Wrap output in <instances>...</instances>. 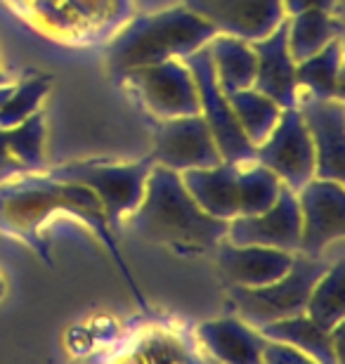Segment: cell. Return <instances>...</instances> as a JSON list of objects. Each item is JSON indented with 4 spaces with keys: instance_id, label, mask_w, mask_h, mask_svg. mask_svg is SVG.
<instances>
[{
    "instance_id": "6da1fadb",
    "label": "cell",
    "mask_w": 345,
    "mask_h": 364,
    "mask_svg": "<svg viewBox=\"0 0 345 364\" xmlns=\"http://www.w3.org/2000/svg\"><path fill=\"white\" fill-rule=\"evenodd\" d=\"M55 210L76 215L90 225L95 235L105 242L114 263L119 265L121 274L126 277L133 294L144 308V298L139 294L133 277H130V270L121 256L119 244L114 242V232L109 228L105 210H102V203L95 192L78 185V182L57 180L53 176H41V173H26V176L0 182V230L31 244L46 263H50V256L48 244L41 239V228Z\"/></svg>"
},
{
    "instance_id": "7a4b0ae2",
    "label": "cell",
    "mask_w": 345,
    "mask_h": 364,
    "mask_svg": "<svg viewBox=\"0 0 345 364\" xmlns=\"http://www.w3.org/2000/svg\"><path fill=\"white\" fill-rule=\"evenodd\" d=\"M130 225L142 239L180 253H206L227 237L230 220L203 210L187 192L178 171L154 164L144 194L130 210Z\"/></svg>"
},
{
    "instance_id": "3957f363",
    "label": "cell",
    "mask_w": 345,
    "mask_h": 364,
    "mask_svg": "<svg viewBox=\"0 0 345 364\" xmlns=\"http://www.w3.org/2000/svg\"><path fill=\"white\" fill-rule=\"evenodd\" d=\"M216 33V26L187 10L185 5L156 14H144L130 21L112 41L107 50V62L116 76H123L126 71L147 67V64L182 60L206 46Z\"/></svg>"
},
{
    "instance_id": "277c9868",
    "label": "cell",
    "mask_w": 345,
    "mask_h": 364,
    "mask_svg": "<svg viewBox=\"0 0 345 364\" xmlns=\"http://www.w3.org/2000/svg\"><path fill=\"white\" fill-rule=\"evenodd\" d=\"M331 260L324 256L296 253L293 265L279 279L262 287H230L232 305L241 319L253 326H262L275 319L303 315L312 287L329 270Z\"/></svg>"
},
{
    "instance_id": "5b68a950",
    "label": "cell",
    "mask_w": 345,
    "mask_h": 364,
    "mask_svg": "<svg viewBox=\"0 0 345 364\" xmlns=\"http://www.w3.org/2000/svg\"><path fill=\"white\" fill-rule=\"evenodd\" d=\"M152 156L142 159L137 164L126 166H107V164H67L50 171V176L57 180L78 182L87 187L102 203L105 218L112 232L119 228V218L130 213L144 194L147 178L152 171Z\"/></svg>"
},
{
    "instance_id": "8992f818",
    "label": "cell",
    "mask_w": 345,
    "mask_h": 364,
    "mask_svg": "<svg viewBox=\"0 0 345 364\" xmlns=\"http://www.w3.org/2000/svg\"><path fill=\"white\" fill-rule=\"evenodd\" d=\"M182 62L187 64L194 76L196 92H199L201 116L208 123L211 135L218 144L223 161H230V164L255 161V147L246 140L244 130H241L237 116H234L230 107V100L220 90L216 74H213L208 43L203 48L194 50L192 55L182 57Z\"/></svg>"
},
{
    "instance_id": "52a82bcc",
    "label": "cell",
    "mask_w": 345,
    "mask_h": 364,
    "mask_svg": "<svg viewBox=\"0 0 345 364\" xmlns=\"http://www.w3.org/2000/svg\"><path fill=\"white\" fill-rule=\"evenodd\" d=\"M123 78L130 81L137 97L156 119H178V116L201 112L194 76L180 60H166L130 69L123 74Z\"/></svg>"
},
{
    "instance_id": "ba28073f",
    "label": "cell",
    "mask_w": 345,
    "mask_h": 364,
    "mask_svg": "<svg viewBox=\"0 0 345 364\" xmlns=\"http://www.w3.org/2000/svg\"><path fill=\"white\" fill-rule=\"evenodd\" d=\"M255 161L272 171L293 192L314 178V149L298 107L282 109L272 133L255 147Z\"/></svg>"
},
{
    "instance_id": "9c48e42d",
    "label": "cell",
    "mask_w": 345,
    "mask_h": 364,
    "mask_svg": "<svg viewBox=\"0 0 345 364\" xmlns=\"http://www.w3.org/2000/svg\"><path fill=\"white\" fill-rule=\"evenodd\" d=\"M300 206V253L324 256L345 235V189L339 180L312 178L296 192Z\"/></svg>"
},
{
    "instance_id": "30bf717a",
    "label": "cell",
    "mask_w": 345,
    "mask_h": 364,
    "mask_svg": "<svg viewBox=\"0 0 345 364\" xmlns=\"http://www.w3.org/2000/svg\"><path fill=\"white\" fill-rule=\"evenodd\" d=\"M152 161L182 173L189 168H211L223 161V156L213 140L206 119L199 112L192 116L156 121Z\"/></svg>"
},
{
    "instance_id": "8fae6325",
    "label": "cell",
    "mask_w": 345,
    "mask_h": 364,
    "mask_svg": "<svg viewBox=\"0 0 345 364\" xmlns=\"http://www.w3.org/2000/svg\"><path fill=\"white\" fill-rule=\"evenodd\" d=\"M227 242L272 246L279 251H300V206L293 189L282 185L275 203L255 215H237L227 228Z\"/></svg>"
},
{
    "instance_id": "7c38bea8",
    "label": "cell",
    "mask_w": 345,
    "mask_h": 364,
    "mask_svg": "<svg viewBox=\"0 0 345 364\" xmlns=\"http://www.w3.org/2000/svg\"><path fill=\"white\" fill-rule=\"evenodd\" d=\"M185 7L216 26L218 33L260 41L286 17L284 0H185Z\"/></svg>"
},
{
    "instance_id": "4fadbf2b",
    "label": "cell",
    "mask_w": 345,
    "mask_h": 364,
    "mask_svg": "<svg viewBox=\"0 0 345 364\" xmlns=\"http://www.w3.org/2000/svg\"><path fill=\"white\" fill-rule=\"evenodd\" d=\"M298 112L314 149V178L339 180L345 176V107L343 100L298 102Z\"/></svg>"
},
{
    "instance_id": "5bb4252c",
    "label": "cell",
    "mask_w": 345,
    "mask_h": 364,
    "mask_svg": "<svg viewBox=\"0 0 345 364\" xmlns=\"http://www.w3.org/2000/svg\"><path fill=\"white\" fill-rule=\"evenodd\" d=\"M213 251L218 256V272L227 287H262L275 282L293 265L296 256L272 246L232 244L227 239H223Z\"/></svg>"
},
{
    "instance_id": "9a60e30c",
    "label": "cell",
    "mask_w": 345,
    "mask_h": 364,
    "mask_svg": "<svg viewBox=\"0 0 345 364\" xmlns=\"http://www.w3.org/2000/svg\"><path fill=\"white\" fill-rule=\"evenodd\" d=\"M286 33H289V21L284 17L272 33L251 43L255 53L253 88L275 100L282 109L298 107L300 97L296 83V62L291 60L289 48H286Z\"/></svg>"
},
{
    "instance_id": "2e32d148",
    "label": "cell",
    "mask_w": 345,
    "mask_h": 364,
    "mask_svg": "<svg viewBox=\"0 0 345 364\" xmlns=\"http://www.w3.org/2000/svg\"><path fill=\"white\" fill-rule=\"evenodd\" d=\"M180 178L208 215L220 220L239 215V164L220 161L211 168H189Z\"/></svg>"
},
{
    "instance_id": "e0dca14e",
    "label": "cell",
    "mask_w": 345,
    "mask_h": 364,
    "mask_svg": "<svg viewBox=\"0 0 345 364\" xmlns=\"http://www.w3.org/2000/svg\"><path fill=\"white\" fill-rule=\"evenodd\" d=\"M196 338L216 360L234 364H260L262 346H265V336L237 317L199 324Z\"/></svg>"
},
{
    "instance_id": "ac0fdd59",
    "label": "cell",
    "mask_w": 345,
    "mask_h": 364,
    "mask_svg": "<svg viewBox=\"0 0 345 364\" xmlns=\"http://www.w3.org/2000/svg\"><path fill=\"white\" fill-rule=\"evenodd\" d=\"M208 53L213 62V74L225 95L253 88L255 78V53L248 41L234 36L216 33L208 41Z\"/></svg>"
},
{
    "instance_id": "d6986e66",
    "label": "cell",
    "mask_w": 345,
    "mask_h": 364,
    "mask_svg": "<svg viewBox=\"0 0 345 364\" xmlns=\"http://www.w3.org/2000/svg\"><path fill=\"white\" fill-rule=\"evenodd\" d=\"M341 62H343V38H336L314 53L307 60L296 64V83L298 92L303 95L300 100H343V76H341Z\"/></svg>"
},
{
    "instance_id": "ffe728a7",
    "label": "cell",
    "mask_w": 345,
    "mask_h": 364,
    "mask_svg": "<svg viewBox=\"0 0 345 364\" xmlns=\"http://www.w3.org/2000/svg\"><path fill=\"white\" fill-rule=\"evenodd\" d=\"M286 48L293 62H303L336 38H343V24L329 10H303L286 17Z\"/></svg>"
},
{
    "instance_id": "44dd1931",
    "label": "cell",
    "mask_w": 345,
    "mask_h": 364,
    "mask_svg": "<svg viewBox=\"0 0 345 364\" xmlns=\"http://www.w3.org/2000/svg\"><path fill=\"white\" fill-rule=\"evenodd\" d=\"M258 331L270 341H282V343L298 348V350L305 353L312 362L339 364L329 331L322 329L319 324H314L305 312L303 315H293V317L267 322V324L258 326Z\"/></svg>"
},
{
    "instance_id": "7402d4cb",
    "label": "cell",
    "mask_w": 345,
    "mask_h": 364,
    "mask_svg": "<svg viewBox=\"0 0 345 364\" xmlns=\"http://www.w3.org/2000/svg\"><path fill=\"white\" fill-rule=\"evenodd\" d=\"M227 100H230V107L234 116H237L241 130H244L246 140L251 142L253 147L265 142L267 135L272 133V128L277 126L279 116H282V107L255 88L230 92Z\"/></svg>"
},
{
    "instance_id": "603a6c76",
    "label": "cell",
    "mask_w": 345,
    "mask_h": 364,
    "mask_svg": "<svg viewBox=\"0 0 345 364\" xmlns=\"http://www.w3.org/2000/svg\"><path fill=\"white\" fill-rule=\"evenodd\" d=\"M307 317L322 329H331L345 319V260L339 258L312 287L307 298Z\"/></svg>"
},
{
    "instance_id": "cb8c5ba5",
    "label": "cell",
    "mask_w": 345,
    "mask_h": 364,
    "mask_svg": "<svg viewBox=\"0 0 345 364\" xmlns=\"http://www.w3.org/2000/svg\"><path fill=\"white\" fill-rule=\"evenodd\" d=\"M282 180L258 161L239 164V215H255L279 196Z\"/></svg>"
},
{
    "instance_id": "d4e9b609",
    "label": "cell",
    "mask_w": 345,
    "mask_h": 364,
    "mask_svg": "<svg viewBox=\"0 0 345 364\" xmlns=\"http://www.w3.org/2000/svg\"><path fill=\"white\" fill-rule=\"evenodd\" d=\"M43 140H46V121H43V114L38 112L10 128V147L14 151V156L26 166L28 173L46 171Z\"/></svg>"
},
{
    "instance_id": "484cf974",
    "label": "cell",
    "mask_w": 345,
    "mask_h": 364,
    "mask_svg": "<svg viewBox=\"0 0 345 364\" xmlns=\"http://www.w3.org/2000/svg\"><path fill=\"white\" fill-rule=\"evenodd\" d=\"M50 81H53L50 76H36L14 85L7 100L0 105V128H12L38 112V105L50 90Z\"/></svg>"
},
{
    "instance_id": "4316f807",
    "label": "cell",
    "mask_w": 345,
    "mask_h": 364,
    "mask_svg": "<svg viewBox=\"0 0 345 364\" xmlns=\"http://www.w3.org/2000/svg\"><path fill=\"white\" fill-rule=\"evenodd\" d=\"M137 360L142 362H187L192 360V355L185 350V346L180 343L178 338L171 336H152L147 338L139 350L135 353Z\"/></svg>"
},
{
    "instance_id": "83f0119b",
    "label": "cell",
    "mask_w": 345,
    "mask_h": 364,
    "mask_svg": "<svg viewBox=\"0 0 345 364\" xmlns=\"http://www.w3.org/2000/svg\"><path fill=\"white\" fill-rule=\"evenodd\" d=\"M26 166L14 156L10 147V128H0V182L26 176Z\"/></svg>"
},
{
    "instance_id": "f1b7e54d",
    "label": "cell",
    "mask_w": 345,
    "mask_h": 364,
    "mask_svg": "<svg viewBox=\"0 0 345 364\" xmlns=\"http://www.w3.org/2000/svg\"><path fill=\"white\" fill-rule=\"evenodd\" d=\"M260 362H267V364H286V362L303 364V362H312V360L307 358L305 353H300L298 348H293V346H289V343H282V341H270V338H265V346H262Z\"/></svg>"
},
{
    "instance_id": "f546056e",
    "label": "cell",
    "mask_w": 345,
    "mask_h": 364,
    "mask_svg": "<svg viewBox=\"0 0 345 364\" xmlns=\"http://www.w3.org/2000/svg\"><path fill=\"white\" fill-rule=\"evenodd\" d=\"M334 7H336V0H284L286 17L298 14L303 10H329V12H331Z\"/></svg>"
},
{
    "instance_id": "4dcf8cb0",
    "label": "cell",
    "mask_w": 345,
    "mask_h": 364,
    "mask_svg": "<svg viewBox=\"0 0 345 364\" xmlns=\"http://www.w3.org/2000/svg\"><path fill=\"white\" fill-rule=\"evenodd\" d=\"M12 88H14L12 83H5V85H0V105H3V102L7 100V95L12 92Z\"/></svg>"
},
{
    "instance_id": "1f68e13d",
    "label": "cell",
    "mask_w": 345,
    "mask_h": 364,
    "mask_svg": "<svg viewBox=\"0 0 345 364\" xmlns=\"http://www.w3.org/2000/svg\"><path fill=\"white\" fill-rule=\"evenodd\" d=\"M5 83H10V78H7V74L3 69H0V85H5Z\"/></svg>"
}]
</instances>
